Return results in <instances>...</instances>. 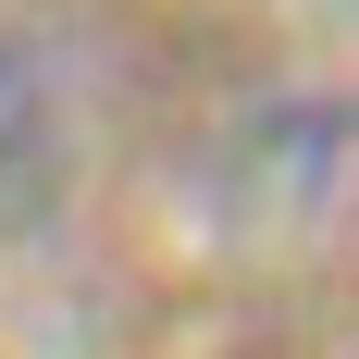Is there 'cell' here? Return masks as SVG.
Listing matches in <instances>:
<instances>
[{
  "label": "cell",
  "instance_id": "cell-1",
  "mask_svg": "<svg viewBox=\"0 0 359 359\" xmlns=\"http://www.w3.org/2000/svg\"><path fill=\"white\" fill-rule=\"evenodd\" d=\"M50 186H62V100H50L37 50L0 37V223H37Z\"/></svg>",
  "mask_w": 359,
  "mask_h": 359
}]
</instances>
